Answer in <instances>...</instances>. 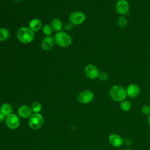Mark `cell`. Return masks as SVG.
<instances>
[{
  "label": "cell",
  "mask_w": 150,
  "mask_h": 150,
  "mask_svg": "<svg viewBox=\"0 0 150 150\" xmlns=\"http://www.w3.org/2000/svg\"><path fill=\"white\" fill-rule=\"evenodd\" d=\"M18 40L22 43H30L34 38V32L29 27H21L16 32Z\"/></svg>",
  "instance_id": "6da1fadb"
},
{
  "label": "cell",
  "mask_w": 150,
  "mask_h": 150,
  "mask_svg": "<svg viewBox=\"0 0 150 150\" xmlns=\"http://www.w3.org/2000/svg\"><path fill=\"white\" fill-rule=\"evenodd\" d=\"M111 98L115 101H122L127 96L126 90L120 85H114L110 90Z\"/></svg>",
  "instance_id": "7a4b0ae2"
},
{
  "label": "cell",
  "mask_w": 150,
  "mask_h": 150,
  "mask_svg": "<svg viewBox=\"0 0 150 150\" xmlns=\"http://www.w3.org/2000/svg\"><path fill=\"white\" fill-rule=\"evenodd\" d=\"M54 38L55 43L61 47H68L72 43L71 37L65 32L60 31L57 32Z\"/></svg>",
  "instance_id": "3957f363"
},
{
  "label": "cell",
  "mask_w": 150,
  "mask_h": 150,
  "mask_svg": "<svg viewBox=\"0 0 150 150\" xmlns=\"http://www.w3.org/2000/svg\"><path fill=\"white\" fill-rule=\"evenodd\" d=\"M43 117L39 113H34L30 117L29 124L30 127L33 129L40 128L43 125Z\"/></svg>",
  "instance_id": "277c9868"
},
{
  "label": "cell",
  "mask_w": 150,
  "mask_h": 150,
  "mask_svg": "<svg viewBox=\"0 0 150 150\" xmlns=\"http://www.w3.org/2000/svg\"><path fill=\"white\" fill-rule=\"evenodd\" d=\"M85 20L86 15L81 11H74L69 16V21L74 25H81Z\"/></svg>",
  "instance_id": "5b68a950"
},
{
  "label": "cell",
  "mask_w": 150,
  "mask_h": 150,
  "mask_svg": "<svg viewBox=\"0 0 150 150\" xmlns=\"http://www.w3.org/2000/svg\"><path fill=\"white\" fill-rule=\"evenodd\" d=\"M94 98V94L90 90H86L81 91L78 96L77 100L79 103L84 104H88L91 102Z\"/></svg>",
  "instance_id": "8992f818"
},
{
  "label": "cell",
  "mask_w": 150,
  "mask_h": 150,
  "mask_svg": "<svg viewBox=\"0 0 150 150\" xmlns=\"http://www.w3.org/2000/svg\"><path fill=\"white\" fill-rule=\"evenodd\" d=\"M115 10L121 15H125L129 11V5L127 0H118L115 5Z\"/></svg>",
  "instance_id": "52a82bcc"
},
{
  "label": "cell",
  "mask_w": 150,
  "mask_h": 150,
  "mask_svg": "<svg viewBox=\"0 0 150 150\" xmlns=\"http://www.w3.org/2000/svg\"><path fill=\"white\" fill-rule=\"evenodd\" d=\"M84 73L87 77L94 80L98 77L100 73L98 69L94 64H87L84 68Z\"/></svg>",
  "instance_id": "ba28073f"
},
{
  "label": "cell",
  "mask_w": 150,
  "mask_h": 150,
  "mask_svg": "<svg viewBox=\"0 0 150 150\" xmlns=\"http://www.w3.org/2000/svg\"><path fill=\"white\" fill-rule=\"evenodd\" d=\"M6 124L10 129H16L20 125V119L16 114L12 113L7 116Z\"/></svg>",
  "instance_id": "9c48e42d"
},
{
  "label": "cell",
  "mask_w": 150,
  "mask_h": 150,
  "mask_svg": "<svg viewBox=\"0 0 150 150\" xmlns=\"http://www.w3.org/2000/svg\"><path fill=\"white\" fill-rule=\"evenodd\" d=\"M54 38L52 36H46L42 42L41 46L43 50L48 51L51 50L54 45Z\"/></svg>",
  "instance_id": "30bf717a"
},
{
  "label": "cell",
  "mask_w": 150,
  "mask_h": 150,
  "mask_svg": "<svg viewBox=\"0 0 150 150\" xmlns=\"http://www.w3.org/2000/svg\"><path fill=\"white\" fill-rule=\"evenodd\" d=\"M127 94L131 98H134L137 97L140 93L139 87L135 84H130L128 86L126 89Z\"/></svg>",
  "instance_id": "8fae6325"
},
{
  "label": "cell",
  "mask_w": 150,
  "mask_h": 150,
  "mask_svg": "<svg viewBox=\"0 0 150 150\" xmlns=\"http://www.w3.org/2000/svg\"><path fill=\"white\" fill-rule=\"evenodd\" d=\"M108 141L110 144L114 147L118 148L123 144V140L122 138L118 134H112L109 136Z\"/></svg>",
  "instance_id": "7c38bea8"
},
{
  "label": "cell",
  "mask_w": 150,
  "mask_h": 150,
  "mask_svg": "<svg viewBox=\"0 0 150 150\" xmlns=\"http://www.w3.org/2000/svg\"><path fill=\"white\" fill-rule=\"evenodd\" d=\"M32 110L31 108L28 105H22L18 109L19 115L23 118H27L30 117L32 115Z\"/></svg>",
  "instance_id": "4fadbf2b"
},
{
  "label": "cell",
  "mask_w": 150,
  "mask_h": 150,
  "mask_svg": "<svg viewBox=\"0 0 150 150\" xmlns=\"http://www.w3.org/2000/svg\"><path fill=\"white\" fill-rule=\"evenodd\" d=\"M42 23L41 21L38 18H34L32 19L29 23V27L34 32H36L40 30V29L42 28Z\"/></svg>",
  "instance_id": "5bb4252c"
},
{
  "label": "cell",
  "mask_w": 150,
  "mask_h": 150,
  "mask_svg": "<svg viewBox=\"0 0 150 150\" xmlns=\"http://www.w3.org/2000/svg\"><path fill=\"white\" fill-rule=\"evenodd\" d=\"M50 25L53 30L55 32H60L63 28V23L62 21L59 18H54L51 21Z\"/></svg>",
  "instance_id": "9a60e30c"
},
{
  "label": "cell",
  "mask_w": 150,
  "mask_h": 150,
  "mask_svg": "<svg viewBox=\"0 0 150 150\" xmlns=\"http://www.w3.org/2000/svg\"><path fill=\"white\" fill-rule=\"evenodd\" d=\"M12 107L8 103L3 104L0 108V112L2 113L4 116H8L12 114Z\"/></svg>",
  "instance_id": "2e32d148"
},
{
  "label": "cell",
  "mask_w": 150,
  "mask_h": 150,
  "mask_svg": "<svg viewBox=\"0 0 150 150\" xmlns=\"http://www.w3.org/2000/svg\"><path fill=\"white\" fill-rule=\"evenodd\" d=\"M9 36V30L4 28H0V42L6 40Z\"/></svg>",
  "instance_id": "e0dca14e"
},
{
  "label": "cell",
  "mask_w": 150,
  "mask_h": 150,
  "mask_svg": "<svg viewBox=\"0 0 150 150\" xmlns=\"http://www.w3.org/2000/svg\"><path fill=\"white\" fill-rule=\"evenodd\" d=\"M118 26L121 28H124L127 26L128 24L127 18L124 15H121L119 16L117 19Z\"/></svg>",
  "instance_id": "ac0fdd59"
},
{
  "label": "cell",
  "mask_w": 150,
  "mask_h": 150,
  "mask_svg": "<svg viewBox=\"0 0 150 150\" xmlns=\"http://www.w3.org/2000/svg\"><path fill=\"white\" fill-rule=\"evenodd\" d=\"M132 105L129 101L124 100L120 104V108L124 111H128L131 108Z\"/></svg>",
  "instance_id": "d6986e66"
},
{
  "label": "cell",
  "mask_w": 150,
  "mask_h": 150,
  "mask_svg": "<svg viewBox=\"0 0 150 150\" xmlns=\"http://www.w3.org/2000/svg\"><path fill=\"white\" fill-rule=\"evenodd\" d=\"M42 31L43 34H45L46 36H51L53 30L50 25L46 24L43 26Z\"/></svg>",
  "instance_id": "ffe728a7"
},
{
  "label": "cell",
  "mask_w": 150,
  "mask_h": 150,
  "mask_svg": "<svg viewBox=\"0 0 150 150\" xmlns=\"http://www.w3.org/2000/svg\"><path fill=\"white\" fill-rule=\"evenodd\" d=\"M31 109H32V111L34 112L35 113H39V112H40L41 111L42 105L40 103H39L38 101H35L32 103V106H31Z\"/></svg>",
  "instance_id": "44dd1931"
},
{
  "label": "cell",
  "mask_w": 150,
  "mask_h": 150,
  "mask_svg": "<svg viewBox=\"0 0 150 150\" xmlns=\"http://www.w3.org/2000/svg\"><path fill=\"white\" fill-rule=\"evenodd\" d=\"M98 77L101 81H106L108 79V74L104 71H101L100 72Z\"/></svg>",
  "instance_id": "7402d4cb"
},
{
  "label": "cell",
  "mask_w": 150,
  "mask_h": 150,
  "mask_svg": "<svg viewBox=\"0 0 150 150\" xmlns=\"http://www.w3.org/2000/svg\"><path fill=\"white\" fill-rule=\"evenodd\" d=\"M142 112L145 115L150 114V107L148 105H145L142 107L141 109Z\"/></svg>",
  "instance_id": "603a6c76"
},
{
  "label": "cell",
  "mask_w": 150,
  "mask_h": 150,
  "mask_svg": "<svg viewBox=\"0 0 150 150\" xmlns=\"http://www.w3.org/2000/svg\"><path fill=\"white\" fill-rule=\"evenodd\" d=\"M73 23H71L70 22H68V23H67L66 25H65V26H64V29H65V30H67V31H70V30H71L73 28Z\"/></svg>",
  "instance_id": "cb8c5ba5"
},
{
  "label": "cell",
  "mask_w": 150,
  "mask_h": 150,
  "mask_svg": "<svg viewBox=\"0 0 150 150\" xmlns=\"http://www.w3.org/2000/svg\"><path fill=\"white\" fill-rule=\"evenodd\" d=\"M131 142H132V141H131L130 139H129V138L125 139L124 140V144H125V145H127V146H129V145H131Z\"/></svg>",
  "instance_id": "d4e9b609"
},
{
  "label": "cell",
  "mask_w": 150,
  "mask_h": 150,
  "mask_svg": "<svg viewBox=\"0 0 150 150\" xmlns=\"http://www.w3.org/2000/svg\"><path fill=\"white\" fill-rule=\"evenodd\" d=\"M5 117L2 113L0 112V123H1L5 120Z\"/></svg>",
  "instance_id": "484cf974"
},
{
  "label": "cell",
  "mask_w": 150,
  "mask_h": 150,
  "mask_svg": "<svg viewBox=\"0 0 150 150\" xmlns=\"http://www.w3.org/2000/svg\"><path fill=\"white\" fill-rule=\"evenodd\" d=\"M148 123L150 125V114L149 115V116L148 117Z\"/></svg>",
  "instance_id": "4316f807"
},
{
  "label": "cell",
  "mask_w": 150,
  "mask_h": 150,
  "mask_svg": "<svg viewBox=\"0 0 150 150\" xmlns=\"http://www.w3.org/2000/svg\"><path fill=\"white\" fill-rule=\"evenodd\" d=\"M13 1H15V2H19V1H21V0H13Z\"/></svg>",
  "instance_id": "83f0119b"
},
{
  "label": "cell",
  "mask_w": 150,
  "mask_h": 150,
  "mask_svg": "<svg viewBox=\"0 0 150 150\" xmlns=\"http://www.w3.org/2000/svg\"><path fill=\"white\" fill-rule=\"evenodd\" d=\"M124 150H131V149H124Z\"/></svg>",
  "instance_id": "f1b7e54d"
}]
</instances>
